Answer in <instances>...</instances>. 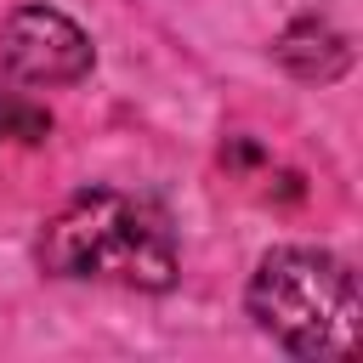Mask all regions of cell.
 Listing matches in <instances>:
<instances>
[{"instance_id": "6da1fadb", "label": "cell", "mask_w": 363, "mask_h": 363, "mask_svg": "<svg viewBox=\"0 0 363 363\" xmlns=\"http://www.w3.org/2000/svg\"><path fill=\"white\" fill-rule=\"evenodd\" d=\"M34 261L51 278L74 284H119V289H170L182 272L170 216L125 187H79L34 244Z\"/></svg>"}, {"instance_id": "7a4b0ae2", "label": "cell", "mask_w": 363, "mask_h": 363, "mask_svg": "<svg viewBox=\"0 0 363 363\" xmlns=\"http://www.w3.org/2000/svg\"><path fill=\"white\" fill-rule=\"evenodd\" d=\"M244 312L289 357H352L363 340L357 272L318 244H272L250 272Z\"/></svg>"}, {"instance_id": "3957f363", "label": "cell", "mask_w": 363, "mask_h": 363, "mask_svg": "<svg viewBox=\"0 0 363 363\" xmlns=\"http://www.w3.org/2000/svg\"><path fill=\"white\" fill-rule=\"evenodd\" d=\"M91 62V34L57 6H17L0 23V68L17 85H79Z\"/></svg>"}, {"instance_id": "277c9868", "label": "cell", "mask_w": 363, "mask_h": 363, "mask_svg": "<svg viewBox=\"0 0 363 363\" xmlns=\"http://www.w3.org/2000/svg\"><path fill=\"white\" fill-rule=\"evenodd\" d=\"M272 57H278L295 79H335L352 51H346V40H340L323 17H295V23L278 34Z\"/></svg>"}, {"instance_id": "5b68a950", "label": "cell", "mask_w": 363, "mask_h": 363, "mask_svg": "<svg viewBox=\"0 0 363 363\" xmlns=\"http://www.w3.org/2000/svg\"><path fill=\"white\" fill-rule=\"evenodd\" d=\"M45 136H51V113L34 108V102L17 96V91H0V147H6V142L34 147V142H45Z\"/></svg>"}]
</instances>
